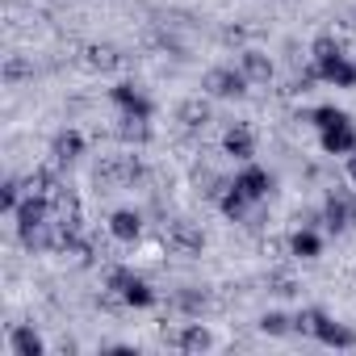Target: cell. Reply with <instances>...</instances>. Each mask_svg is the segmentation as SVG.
Segmentation results:
<instances>
[{"instance_id": "1", "label": "cell", "mask_w": 356, "mask_h": 356, "mask_svg": "<svg viewBox=\"0 0 356 356\" xmlns=\"http://www.w3.org/2000/svg\"><path fill=\"white\" fill-rule=\"evenodd\" d=\"M163 248H168V256L193 260V256H202L206 235H202V227H193V222H185V218H176V222H163Z\"/></svg>"}, {"instance_id": "2", "label": "cell", "mask_w": 356, "mask_h": 356, "mask_svg": "<svg viewBox=\"0 0 356 356\" xmlns=\"http://www.w3.org/2000/svg\"><path fill=\"white\" fill-rule=\"evenodd\" d=\"M248 76L239 72V67H210L206 76H202V88H206V97H214V101H235V97H243L248 92Z\"/></svg>"}, {"instance_id": "3", "label": "cell", "mask_w": 356, "mask_h": 356, "mask_svg": "<svg viewBox=\"0 0 356 356\" xmlns=\"http://www.w3.org/2000/svg\"><path fill=\"white\" fill-rule=\"evenodd\" d=\"M163 339L172 343V348H181V352H210L214 348V335H210V327L206 323H181V327H163Z\"/></svg>"}, {"instance_id": "4", "label": "cell", "mask_w": 356, "mask_h": 356, "mask_svg": "<svg viewBox=\"0 0 356 356\" xmlns=\"http://www.w3.org/2000/svg\"><path fill=\"white\" fill-rule=\"evenodd\" d=\"M231 181H235V189H239L252 206H256V202H264V197L273 193V176H268L260 163H243V168L231 176Z\"/></svg>"}, {"instance_id": "5", "label": "cell", "mask_w": 356, "mask_h": 356, "mask_svg": "<svg viewBox=\"0 0 356 356\" xmlns=\"http://www.w3.org/2000/svg\"><path fill=\"white\" fill-rule=\"evenodd\" d=\"M222 151H227L231 159H239V163H252V159H256V134H252V126H248V122L227 126V134H222Z\"/></svg>"}, {"instance_id": "6", "label": "cell", "mask_w": 356, "mask_h": 356, "mask_svg": "<svg viewBox=\"0 0 356 356\" xmlns=\"http://www.w3.org/2000/svg\"><path fill=\"white\" fill-rule=\"evenodd\" d=\"M109 101L122 109V118H143V122H151V101L143 97V88H134V84H118V88L109 92Z\"/></svg>"}, {"instance_id": "7", "label": "cell", "mask_w": 356, "mask_h": 356, "mask_svg": "<svg viewBox=\"0 0 356 356\" xmlns=\"http://www.w3.org/2000/svg\"><path fill=\"white\" fill-rule=\"evenodd\" d=\"M314 67H318V80H323V84H335V88H356V63H348V55L323 59V63H314Z\"/></svg>"}, {"instance_id": "8", "label": "cell", "mask_w": 356, "mask_h": 356, "mask_svg": "<svg viewBox=\"0 0 356 356\" xmlns=\"http://www.w3.org/2000/svg\"><path fill=\"white\" fill-rule=\"evenodd\" d=\"M210 118H214V109H210V101H206V97H189V101L176 105V122H181L185 130H206V126H210Z\"/></svg>"}, {"instance_id": "9", "label": "cell", "mask_w": 356, "mask_h": 356, "mask_svg": "<svg viewBox=\"0 0 356 356\" xmlns=\"http://www.w3.org/2000/svg\"><path fill=\"white\" fill-rule=\"evenodd\" d=\"M289 256H293V260H318V256H323V239H318V231H314L310 222H302V227L289 235Z\"/></svg>"}, {"instance_id": "10", "label": "cell", "mask_w": 356, "mask_h": 356, "mask_svg": "<svg viewBox=\"0 0 356 356\" xmlns=\"http://www.w3.org/2000/svg\"><path fill=\"white\" fill-rule=\"evenodd\" d=\"M122 63H126L122 51L109 47V42H92V47H84V67H88V72H118Z\"/></svg>"}, {"instance_id": "11", "label": "cell", "mask_w": 356, "mask_h": 356, "mask_svg": "<svg viewBox=\"0 0 356 356\" xmlns=\"http://www.w3.org/2000/svg\"><path fill=\"white\" fill-rule=\"evenodd\" d=\"M109 235H113L118 243H134V239L143 235V214H138V210H113V214H109Z\"/></svg>"}, {"instance_id": "12", "label": "cell", "mask_w": 356, "mask_h": 356, "mask_svg": "<svg viewBox=\"0 0 356 356\" xmlns=\"http://www.w3.org/2000/svg\"><path fill=\"white\" fill-rule=\"evenodd\" d=\"M318 138H323V151L327 155H352L356 151V126L352 122L331 126V130H318Z\"/></svg>"}, {"instance_id": "13", "label": "cell", "mask_w": 356, "mask_h": 356, "mask_svg": "<svg viewBox=\"0 0 356 356\" xmlns=\"http://www.w3.org/2000/svg\"><path fill=\"white\" fill-rule=\"evenodd\" d=\"M51 155H55V163H76L84 155V134L80 130H59L51 138Z\"/></svg>"}, {"instance_id": "14", "label": "cell", "mask_w": 356, "mask_h": 356, "mask_svg": "<svg viewBox=\"0 0 356 356\" xmlns=\"http://www.w3.org/2000/svg\"><path fill=\"white\" fill-rule=\"evenodd\" d=\"M214 202H218L222 218H231V222H243V218H248V210H252V202L235 189V181H227V185L218 189V197H214Z\"/></svg>"}, {"instance_id": "15", "label": "cell", "mask_w": 356, "mask_h": 356, "mask_svg": "<svg viewBox=\"0 0 356 356\" xmlns=\"http://www.w3.org/2000/svg\"><path fill=\"white\" fill-rule=\"evenodd\" d=\"M9 352H13V356H42V352H47V343H42V335H38L34 327L17 323V327L9 331Z\"/></svg>"}, {"instance_id": "16", "label": "cell", "mask_w": 356, "mask_h": 356, "mask_svg": "<svg viewBox=\"0 0 356 356\" xmlns=\"http://www.w3.org/2000/svg\"><path fill=\"white\" fill-rule=\"evenodd\" d=\"M239 72H243L252 84H268V80H273V59L260 55V51H243V55H239Z\"/></svg>"}, {"instance_id": "17", "label": "cell", "mask_w": 356, "mask_h": 356, "mask_svg": "<svg viewBox=\"0 0 356 356\" xmlns=\"http://www.w3.org/2000/svg\"><path fill=\"white\" fill-rule=\"evenodd\" d=\"M118 298H122L126 306H155V289H151L143 277H134V273H130V281L122 285V293H118Z\"/></svg>"}, {"instance_id": "18", "label": "cell", "mask_w": 356, "mask_h": 356, "mask_svg": "<svg viewBox=\"0 0 356 356\" xmlns=\"http://www.w3.org/2000/svg\"><path fill=\"white\" fill-rule=\"evenodd\" d=\"M310 122H314L318 130H331V126H343V122H352V118H348L339 105H318V109L310 113Z\"/></svg>"}, {"instance_id": "19", "label": "cell", "mask_w": 356, "mask_h": 356, "mask_svg": "<svg viewBox=\"0 0 356 356\" xmlns=\"http://www.w3.org/2000/svg\"><path fill=\"white\" fill-rule=\"evenodd\" d=\"M5 80H9V84L34 80V63H26L22 55H9V59H5Z\"/></svg>"}, {"instance_id": "20", "label": "cell", "mask_w": 356, "mask_h": 356, "mask_svg": "<svg viewBox=\"0 0 356 356\" xmlns=\"http://www.w3.org/2000/svg\"><path fill=\"white\" fill-rule=\"evenodd\" d=\"M260 331H264V335H285V331H293V318L281 314V310H268V314L260 318Z\"/></svg>"}, {"instance_id": "21", "label": "cell", "mask_w": 356, "mask_h": 356, "mask_svg": "<svg viewBox=\"0 0 356 356\" xmlns=\"http://www.w3.org/2000/svg\"><path fill=\"white\" fill-rule=\"evenodd\" d=\"M335 55H343V47H339L335 38H314V47H310V59H314V63L335 59Z\"/></svg>"}, {"instance_id": "22", "label": "cell", "mask_w": 356, "mask_h": 356, "mask_svg": "<svg viewBox=\"0 0 356 356\" xmlns=\"http://www.w3.org/2000/svg\"><path fill=\"white\" fill-rule=\"evenodd\" d=\"M172 302L181 306V310H189V314H202V310H206V293H197V289H185V293H176Z\"/></svg>"}, {"instance_id": "23", "label": "cell", "mask_w": 356, "mask_h": 356, "mask_svg": "<svg viewBox=\"0 0 356 356\" xmlns=\"http://www.w3.org/2000/svg\"><path fill=\"white\" fill-rule=\"evenodd\" d=\"M268 289L281 293V298H293V293H298V281H293L289 273H268Z\"/></svg>"}, {"instance_id": "24", "label": "cell", "mask_w": 356, "mask_h": 356, "mask_svg": "<svg viewBox=\"0 0 356 356\" xmlns=\"http://www.w3.org/2000/svg\"><path fill=\"white\" fill-rule=\"evenodd\" d=\"M348 181H352V185H356V151H352V155H348Z\"/></svg>"}]
</instances>
